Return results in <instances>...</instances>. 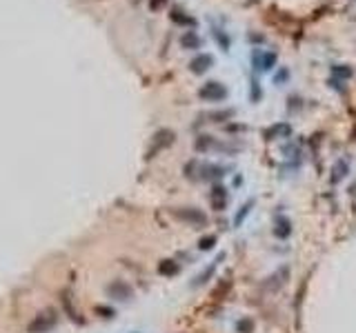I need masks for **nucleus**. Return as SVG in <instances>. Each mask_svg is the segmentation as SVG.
<instances>
[{"label":"nucleus","mask_w":356,"mask_h":333,"mask_svg":"<svg viewBox=\"0 0 356 333\" xmlns=\"http://www.w3.org/2000/svg\"><path fill=\"white\" fill-rule=\"evenodd\" d=\"M180 45H183V49H198L201 47V38L196 36V31H187L180 38Z\"/></svg>","instance_id":"f8f14e48"},{"label":"nucleus","mask_w":356,"mask_h":333,"mask_svg":"<svg viewBox=\"0 0 356 333\" xmlns=\"http://www.w3.org/2000/svg\"><path fill=\"white\" fill-rule=\"evenodd\" d=\"M172 216L176 218L178 222H183V225L196 227V229L207 225V216L196 207H176V209H172Z\"/></svg>","instance_id":"f257e3e1"},{"label":"nucleus","mask_w":356,"mask_h":333,"mask_svg":"<svg viewBox=\"0 0 356 333\" xmlns=\"http://www.w3.org/2000/svg\"><path fill=\"white\" fill-rule=\"evenodd\" d=\"M198 96L207 100V102H221V100L227 98V89L221 83H205L201 87V91H198Z\"/></svg>","instance_id":"39448f33"},{"label":"nucleus","mask_w":356,"mask_h":333,"mask_svg":"<svg viewBox=\"0 0 356 333\" xmlns=\"http://www.w3.org/2000/svg\"><path fill=\"white\" fill-rule=\"evenodd\" d=\"M174 140H176V133H174L172 129H158L154 133V140H151L149 151H147V160L156 158L160 151H165L167 147H172Z\"/></svg>","instance_id":"7ed1b4c3"},{"label":"nucleus","mask_w":356,"mask_h":333,"mask_svg":"<svg viewBox=\"0 0 356 333\" xmlns=\"http://www.w3.org/2000/svg\"><path fill=\"white\" fill-rule=\"evenodd\" d=\"M345 175H348V160H341V163H336V166H334V182H339V180H343Z\"/></svg>","instance_id":"f3484780"},{"label":"nucleus","mask_w":356,"mask_h":333,"mask_svg":"<svg viewBox=\"0 0 356 333\" xmlns=\"http://www.w3.org/2000/svg\"><path fill=\"white\" fill-rule=\"evenodd\" d=\"M180 271V264L176 260H163V262L158 264V273L165 275V278H172V275H176Z\"/></svg>","instance_id":"1a4fd4ad"},{"label":"nucleus","mask_w":356,"mask_h":333,"mask_svg":"<svg viewBox=\"0 0 356 333\" xmlns=\"http://www.w3.org/2000/svg\"><path fill=\"white\" fill-rule=\"evenodd\" d=\"M251 207H254V200H249V202H245L243 207L238 209V213H236V218H234V227H240L243 225V220L247 218V213L251 211Z\"/></svg>","instance_id":"4468645a"},{"label":"nucleus","mask_w":356,"mask_h":333,"mask_svg":"<svg viewBox=\"0 0 356 333\" xmlns=\"http://www.w3.org/2000/svg\"><path fill=\"white\" fill-rule=\"evenodd\" d=\"M63 307H65V313L71 318L74 322H80V318H78V313H76V309H74V302H71V298L65 293L63 296Z\"/></svg>","instance_id":"2eb2a0df"},{"label":"nucleus","mask_w":356,"mask_h":333,"mask_svg":"<svg viewBox=\"0 0 356 333\" xmlns=\"http://www.w3.org/2000/svg\"><path fill=\"white\" fill-rule=\"evenodd\" d=\"M165 4H167V0H149V7L151 11H158V9H163Z\"/></svg>","instance_id":"4be33fe9"},{"label":"nucleus","mask_w":356,"mask_h":333,"mask_svg":"<svg viewBox=\"0 0 356 333\" xmlns=\"http://www.w3.org/2000/svg\"><path fill=\"white\" fill-rule=\"evenodd\" d=\"M105 293H107V298L118 300V302H127V300L134 298V289H131V284H127L125 280H114V282H109Z\"/></svg>","instance_id":"20e7f679"},{"label":"nucleus","mask_w":356,"mask_h":333,"mask_svg":"<svg viewBox=\"0 0 356 333\" xmlns=\"http://www.w3.org/2000/svg\"><path fill=\"white\" fill-rule=\"evenodd\" d=\"M58 325V313L54 309H47V311H40L38 316H34V320L29 322L27 331L29 333H49L56 329Z\"/></svg>","instance_id":"f03ea898"},{"label":"nucleus","mask_w":356,"mask_h":333,"mask_svg":"<svg viewBox=\"0 0 356 333\" xmlns=\"http://www.w3.org/2000/svg\"><path fill=\"white\" fill-rule=\"evenodd\" d=\"M236 331H238V333H251V331H254V322H251L249 318H243V320L236 325Z\"/></svg>","instance_id":"aec40b11"},{"label":"nucleus","mask_w":356,"mask_h":333,"mask_svg":"<svg viewBox=\"0 0 356 333\" xmlns=\"http://www.w3.org/2000/svg\"><path fill=\"white\" fill-rule=\"evenodd\" d=\"M169 18H172V22H176V25H185V27H189V25H196V20H194L192 16H187L185 11H180V9H172V13H169Z\"/></svg>","instance_id":"9b49d317"},{"label":"nucleus","mask_w":356,"mask_h":333,"mask_svg":"<svg viewBox=\"0 0 356 333\" xmlns=\"http://www.w3.org/2000/svg\"><path fill=\"white\" fill-rule=\"evenodd\" d=\"M212 147H216V142H214L212 136L196 138V151H207V149H212Z\"/></svg>","instance_id":"dca6fc26"},{"label":"nucleus","mask_w":356,"mask_h":333,"mask_svg":"<svg viewBox=\"0 0 356 333\" xmlns=\"http://www.w3.org/2000/svg\"><path fill=\"white\" fill-rule=\"evenodd\" d=\"M227 189L223 184H214V189L210 191V202H212V209L214 211H223L227 207Z\"/></svg>","instance_id":"423d86ee"},{"label":"nucleus","mask_w":356,"mask_h":333,"mask_svg":"<svg viewBox=\"0 0 356 333\" xmlns=\"http://www.w3.org/2000/svg\"><path fill=\"white\" fill-rule=\"evenodd\" d=\"M98 313H103V318H114L116 316V311H114L112 307H98Z\"/></svg>","instance_id":"5701e85b"},{"label":"nucleus","mask_w":356,"mask_h":333,"mask_svg":"<svg viewBox=\"0 0 356 333\" xmlns=\"http://www.w3.org/2000/svg\"><path fill=\"white\" fill-rule=\"evenodd\" d=\"M214 245H216V236H205V238H201V242H198V249L210 251V249H214Z\"/></svg>","instance_id":"6ab92c4d"},{"label":"nucleus","mask_w":356,"mask_h":333,"mask_svg":"<svg viewBox=\"0 0 356 333\" xmlns=\"http://www.w3.org/2000/svg\"><path fill=\"white\" fill-rule=\"evenodd\" d=\"M201 178L203 180H218L223 173H225V169L223 166H216V165H205V166H201Z\"/></svg>","instance_id":"9d476101"},{"label":"nucleus","mask_w":356,"mask_h":333,"mask_svg":"<svg viewBox=\"0 0 356 333\" xmlns=\"http://www.w3.org/2000/svg\"><path fill=\"white\" fill-rule=\"evenodd\" d=\"M234 116V111H232V109H227V111H216V113H212V120L214 122H223V120H230V118Z\"/></svg>","instance_id":"412c9836"},{"label":"nucleus","mask_w":356,"mask_h":333,"mask_svg":"<svg viewBox=\"0 0 356 333\" xmlns=\"http://www.w3.org/2000/svg\"><path fill=\"white\" fill-rule=\"evenodd\" d=\"M274 233H276L278 238H287L289 233H292V222L287 220V218H276V229H274Z\"/></svg>","instance_id":"ddd939ff"},{"label":"nucleus","mask_w":356,"mask_h":333,"mask_svg":"<svg viewBox=\"0 0 356 333\" xmlns=\"http://www.w3.org/2000/svg\"><path fill=\"white\" fill-rule=\"evenodd\" d=\"M278 133H285V136H287V133H289V125H274L272 129L265 131V138H267V140H274Z\"/></svg>","instance_id":"a211bd4d"},{"label":"nucleus","mask_w":356,"mask_h":333,"mask_svg":"<svg viewBox=\"0 0 356 333\" xmlns=\"http://www.w3.org/2000/svg\"><path fill=\"white\" fill-rule=\"evenodd\" d=\"M223 258H225V253H221V255H218V258L216 260H214V262L210 264V266H207V269L205 271H203V273L201 275H198V278L196 280H194V284H192V287H203V284H205L207 282V280H210L212 278V275L214 273H216V269H218V262H221V260Z\"/></svg>","instance_id":"6e6552de"},{"label":"nucleus","mask_w":356,"mask_h":333,"mask_svg":"<svg viewBox=\"0 0 356 333\" xmlns=\"http://www.w3.org/2000/svg\"><path fill=\"white\" fill-rule=\"evenodd\" d=\"M212 65H214V58H212L210 54H198L196 58L189 63V69H192L194 74H205Z\"/></svg>","instance_id":"0eeeda50"}]
</instances>
